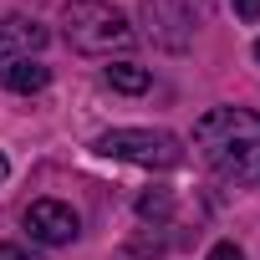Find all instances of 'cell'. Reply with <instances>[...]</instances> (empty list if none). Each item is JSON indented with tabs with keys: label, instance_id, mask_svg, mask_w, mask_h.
<instances>
[{
	"label": "cell",
	"instance_id": "obj_10",
	"mask_svg": "<svg viewBox=\"0 0 260 260\" xmlns=\"http://www.w3.org/2000/svg\"><path fill=\"white\" fill-rule=\"evenodd\" d=\"M209 260H245V250H240V245H230V240H219V245L209 250Z\"/></svg>",
	"mask_w": 260,
	"mask_h": 260
},
{
	"label": "cell",
	"instance_id": "obj_5",
	"mask_svg": "<svg viewBox=\"0 0 260 260\" xmlns=\"http://www.w3.org/2000/svg\"><path fill=\"white\" fill-rule=\"evenodd\" d=\"M21 224H26V235L36 245H72L82 235V214L72 204H61V199H36Z\"/></svg>",
	"mask_w": 260,
	"mask_h": 260
},
{
	"label": "cell",
	"instance_id": "obj_6",
	"mask_svg": "<svg viewBox=\"0 0 260 260\" xmlns=\"http://www.w3.org/2000/svg\"><path fill=\"white\" fill-rule=\"evenodd\" d=\"M51 41V31L41 26V21H31V16H6L0 21V67L6 61H26L31 51H41Z\"/></svg>",
	"mask_w": 260,
	"mask_h": 260
},
{
	"label": "cell",
	"instance_id": "obj_8",
	"mask_svg": "<svg viewBox=\"0 0 260 260\" xmlns=\"http://www.w3.org/2000/svg\"><path fill=\"white\" fill-rule=\"evenodd\" d=\"M102 77H107V87H112V92H148V87H153V72H148V67H138V61H112Z\"/></svg>",
	"mask_w": 260,
	"mask_h": 260
},
{
	"label": "cell",
	"instance_id": "obj_13",
	"mask_svg": "<svg viewBox=\"0 0 260 260\" xmlns=\"http://www.w3.org/2000/svg\"><path fill=\"white\" fill-rule=\"evenodd\" d=\"M11 179V164H6V153H0V184H6Z\"/></svg>",
	"mask_w": 260,
	"mask_h": 260
},
{
	"label": "cell",
	"instance_id": "obj_4",
	"mask_svg": "<svg viewBox=\"0 0 260 260\" xmlns=\"http://www.w3.org/2000/svg\"><path fill=\"white\" fill-rule=\"evenodd\" d=\"M194 26H199V0H143L148 41H158L169 51H184L194 41Z\"/></svg>",
	"mask_w": 260,
	"mask_h": 260
},
{
	"label": "cell",
	"instance_id": "obj_9",
	"mask_svg": "<svg viewBox=\"0 0 260 260\" xmlns=\"http://www.w3.org/2000/svg\"><path fill=\"white\" fill-rule=\"evenodd\" d=\"M138 214L164 224V219L174 214V194H169V189H153V194H143V199H138Z\"/></svg>",
	"mask_w": 260,
	"mask_h": 260
},
{
	"label": "cell",
	"instance_id": "obj_7",
	"mask_svg": "<svg viewBox=\"0 0 260 260\" xmlns=\"http://www.w3.org/2000/svg\"><path fill=\"white\" fill-rule=\"evenodd\" d=\"M51 82V67H41V61H6V67H0V87H6V92H41Z\"/></svg>",
	"mask_w": 260,
	"mask_h": 260
},
{
	"label": "cell",
	"instance_id": "obj_3",
	"mask_svg": "<svg viewBox=\"0 0 260 260\" xmlns=\"http://www.w3.org/2000/svg\"><path fill=\"white\" fill-rule=\"evenodd\" d=\"M102 158H122V164H138V169H179L184 164V143L164 127H112L92 143Z\"/></svg>",
	"mask_w": 260,
	"mask_h": 260
},
{
	"label": "cell",
	"instance_id": "obj_11",
	"mask_svg": "<svg viewBox=\"0 0 260 260\" xmlns=\"http://www.w3.org/2000/svg\"><path fill=\"white\" fill-rule=\"evenodd\" d=\"M240 21H260V0H230Z\"/></svg>",
	"mask_w": 260,
	"mask_h": 260
},
{
	"label": "cell",
	"instance_id": "obj_1",
	"mask_svg": "<svg viewBox=\"0 0 260 260\" xmlns=\"http://www.w3.org/2000/svg\"><path fill=\"white\" fill-rule=\"evenodd\" d=\"M194 148L224 184H260V112L214 107L194 122Z\"/></svg>",
	"mask_w": 260,
	"mask_h": 260
},
{
	"label": "cell",
	"instance_id": "obj_2",
	"mask_svg": "<svg viewBox=\"0 0 260 260\" xmlns=\"http://www.w3.org/2000/svg\"><path fill=\"white\" fill-rule=\"evenodd\" d=\"M61 26H67V41L82 56H112V51L133 46L127 16L117 6H107V0H67L61 6Z\"/></svg>",
	"mask_w": 260,
	"mask_h": 260
},
{
	"label": "cell",
	"instance_id": "obj_14",
	"mask_svg": "<svg viewBox=\"0 0 260 260\" xmlns=\"http://www.w3.org/2000/svg\"><path fill=\"white\" fill-rule=\"evenodd\" d=\"M255 61H260V41H255Z\"/></svg>",
	"mask_w": 260,
	"mask_h": 260
},
{
	"label": "cell",
	"instance_id": "obj_12",
	"mask_svg": "<svg viewBox=\"0 0 260 260\" xmlns=\"http://www.w3.org/2000/svg\"><path fill=\"white\" fill-rule=\"evenodd\" d=\"M0 260H41V255H31L26 245H0Z\"/></svg>",
	"mask_w": 260,
	"mask_h": 260
}]
</instances>
